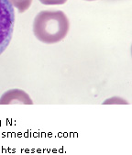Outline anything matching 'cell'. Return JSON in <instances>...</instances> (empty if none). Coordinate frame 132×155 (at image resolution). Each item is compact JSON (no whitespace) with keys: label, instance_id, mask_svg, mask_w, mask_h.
Masks as SVG:
<instances>
[{"label":"cell","instance_id":"6da1fadb","mask_svg":"<svg viewBox=\"0 0 132 155\" xmlns=\"http://www.w3.org/2000/svg\"><path fill=\"white\" fill-rule=\"evenodd\" d=\"M69 28V19L61 10L41 11L33 22L34 35L46 44H54L63 40L68 34Z\"/></svg>","mask_w":132,"mask_h":155},{"label":"cell","instance_id":"7a4b0ae2","mask_svg":"<svg viewBox=\"0 0 132 155\" xmlns=\"http://www.w3.org/2000/svg\"><path fill=\"white\" fill-rule=\"evenodd\" d=\"M15 12L9 0H0V54L8 48L14 30Z\"/></svg>","mask_w":132,"mask_h":155},{"label":"cell","instance_id":"3957f363","mask_svg":"<svg viewBox=\"0 0 132 155\" xmlns=\"http://www.w3.org/2000/svg\"><path fill=\"white\" fill-rule=\"evenodd\" d=\"M10 102H19L23 104H32V101L26 93L20 90H11L7 92L0 99V104H10Z\"/></svg>","mask_w":132,"mask_h":155},{"label":"cell","instance_id":"277c9868","mask_svg":"<svg viewBox=\"0 0 132 155\" xmlns=\"http://www.w3.org/2000/svg\"><path fill=\"white\" fill-rule=\"evenodd\" d=\"M9 2L13 4L19 12H24L30 7L32 0H9Z\"/></svg>","mask_w":132,"mask_h":155},{"label":"cell","instance_id":"5b68a950","mask_svg":"<svg viewBox=\"0 0 132 155\" xmlns=\"http://www.w3.org/2000/svg\"><path fill=\"white\" fill-rule=\"evenodd\" d=\"M67 0H40V2L44 5H62Z\"/></svg>","mask_w":132,"mask_h":155},{"label":"cell","instance_id":"8992f818","mask_svg":"<svg viewBox=\"0 0 132 155\" xmlns=\"http://www.w3.org/2000/svg\"><path fill=\"white\" fill-rule=\"evenodd\" d=\"M86 1H94V0H86Z\"/></svg>","mask_w":132,"mask_h":155}]
</instances>
